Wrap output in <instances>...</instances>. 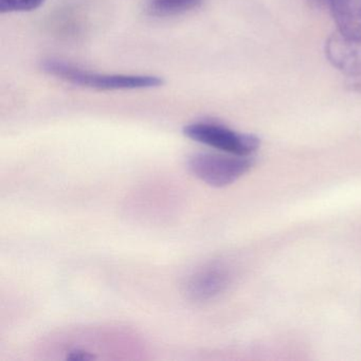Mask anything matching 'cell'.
<instances>
[{
    "instance_id": "1",
    "label": "cell",
    "mask_w": 361,
    "mask_h": 361,
    "mask_svg": "<svg viewBox=\"0 0 361 361\" xmlns=\"http://www.w3.org/2000/svg\"><path fill=\"white\" fill-rule=\"evenodd\" d=\"M41 68L47 75L67 83L103 92L152 90L166 83L159 75L94 73L59 59H46L41 63Z\"/></svg>"
},
{
    "instance_id": "2",
    "label": "cell",
    "mask_w": 361,
    "mask_h": 361,
    "mask_svg": "<svg viewBox=\"0 0 361 361\" xmlns=\"http://www.w3.org/2000/svg\"><path fill=\"white\" fill-rule=\"evenodd\" d=\"M249 156L223 155L215 153H196L188 160L190 172L214 188L232 185L252 169Z\"/></svg>"
},
{
    "instance_id": "3",
    "label": "cell",
    "mask_w": 361,
    "mask_h": 361,
    "mask_svg": "<svg viewBox=\"0 0 361 361\" xmlns=\"http://www.w3.org/2000/svg\"><path fill=\"white\" fill-rule=\"evenodd\" d=\"M187 138L231 155L250 156L261 145L255 135L235 132L213 122H194L183 128Z\"/></svg>"
},
{
    "instance_id": "4",
    "label": "cell",
    "mask_w": 361,
    "mask_h": 361,
    "mask_svg": "<svg viewBox=\"0 0 361 361\" xmlns=\"http://www.w3.org/2000/svg\"><path fill=\"white\" fill-rule=\"evenodd\" d=\"M232 281L231 268L227 264L214 262L192 272L183 287L188 299L195 303H207L224 295Z\"/></svg>"
},
{
    "instance_id": "5",
    "label": "cell",
    "mask_w": 361,
    "mask_h": 361,
    "mask_svg": "<svg viewBox=\"0 0 361 361\" xmlns=\"http://www.w3.org/2000/svg\"><path fill=\"white\" fill-rule=\"evenodd\" d=\"M325 54L334 67L350 78L361 77V37L334 33L325 44Z\"/></svg>"
},
{
    "instance_id": "6",
    "label": "cell",
    "mask_w": 361,
    "mask_h": 361,
    "mask_svg": "<svg viewBox=\"0 0 361 361\" xmlns=\"http://www.w3.org/2000/svg\"><path fill=\"white\" fill-rule=\"evenodd\" d=\"M329 9L340 35L361 37V0H329Z\"/></svg>"
},
{
    "instance_id": "7",
    "label": "cell",
    "mask_w": 361,
    "mask_h": 361,
    "mask_svg": "<svg viewBox=\"0 0 361 361\" xmlns=\"http://www.w3.org/2000/svg\"><path fill=\"white\" fill-rule=\"evenodd\" d=\"M202 0H147V11L156 18L183 16L202 7Z\"/></svg>"
},
{
    "instance_id": "8",
    "label": "cell",
    "mask_w": 361,
    "mask_h": 361,
    "mask_svg": "<svg viewBox=\"0 0 361 361\" xmlns=\"http://www.w3.org/2000/svg\"><path fill=\"white\" fill-rule=\"evenodd\" d=\"M46 0H0V13L31 12L41 8Z\"/></svg>"
},
{
    "instance_id": "9",
    "label": "cell",
    "mask_w": 361,
    "mask_h": 361,
    "mask_svg": "<svg viewBox=\"0 0 361 361\" xmlns=\"http://www.w3.org/2000/svg\"><path fill=\"white\" fill-rule=\"evenodd\" d=\"M346 86L352 92H360L361 94V77L350 78Z\"/></svg>"
},
{
    "instance_id": "10",
    "label": "cell",
    "mask_w": 361,
    "mask_h": 361,
    "mask_svg": "<svg viewBox=\"0 0 361 361\" xmlns=\"http://www.w3.org/2000/svg\"><path fill=\"white\" fill-rule=\"evenodd\" d=\"M307 3L310 4L312 8L323 9V8H329V0H307Z\"/></svg>"
}]
</instances>
